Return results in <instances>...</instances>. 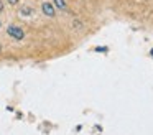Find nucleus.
Returning <instances> with one entry per match:
<instances>
[{"label":"nucleus","mask_w":153,"mask_h":135,"mask_svg":"<svg viewBox=\"0 0 153 135\" xmlns=\"http://www.w3.org/2000/svg\"><path fill=\"white\" fill-rule=\"evenodd\" d=\"M10 3H17V0H10Z\"/></svg>","instance_id":"39448f33"},{"label":"nucleus","mask_w":153,"mask_h":135,"mask_svg":"<svg viewBox=\"0 0 153 135\" xmlns=\"http://www.w3.org/2000/svg\"><path fill=\"white\" fill-rule=\"evenodd\" d=\"M7 33H8V35H10L13 40H23V36H25L23 30H22L20 26H15V25L8 26V28H7Z\"/></svg>","instance_id":"f257e3e1"},{"label":"nucleus","mask_w":153,"mask_h":135,"mask_svg":"<svg viewBox=\"0 0 153 135\" xmlns=\"http://www.w3.org/2000/svg\"><path fill=\"white\" fill-rule=\"evenodd\" d=\"M0 26H2V23H0Z\"/></svg>","instance_id":"0eeeda50"},{"label":"nucleus","mask_w":153,"mask_h":135,"mask_svg":"<svg viewBox=\"0 0 153 135\" xmlns=\"http://www.w3.org/2000/svg\"><path fill=\"white\" fill-rule=\"evenodd\" d=\"M0 51H2V45H0Z\"/></svg>","instance_id":"423d86ee"},{"label":"nucleus","mask_w":153,"mask_h":135,"mask_svg":"<svg viewBox=\"0 0 153 135\" xmlns=\"http://www.w3.org/2000/svg\"><path fill=\"white\" fill-rule=\"evenodd\" d=\"M4 10V3H2V0H0V12Z\"/></svg>","instance_id":"20e7f679"},{"label":"nucleus","mask_w":153,"mask_h":135,"mask_svg":"<svg viewBox=\"0 0 153 135\" xmlns=\"http://www.w3.org/2000/svg\"><path fill=\"white\" fill-rule=\"evenodd\" d=\"M53 2H54V5H56L59 10H64V8H66V2H64V0H53Z\"/></svg>","instance_id":"7ed1b4c3"},{"label":"nucleus","mask_w":153,"mask_h":135,"mask_svg":"<svg viewBox=\"0 0 153 135\" xmlns=\"http://www.w3.org/2000/svg\"><path fill=\"white\" fill-rule=\"evenodd\" d=\"M41 10H43L45 15H48V16H54V7L51 5V3L45 2L43 5H41Z\"/></svg>","instance_id":"f03ea898"}]
</instances>
